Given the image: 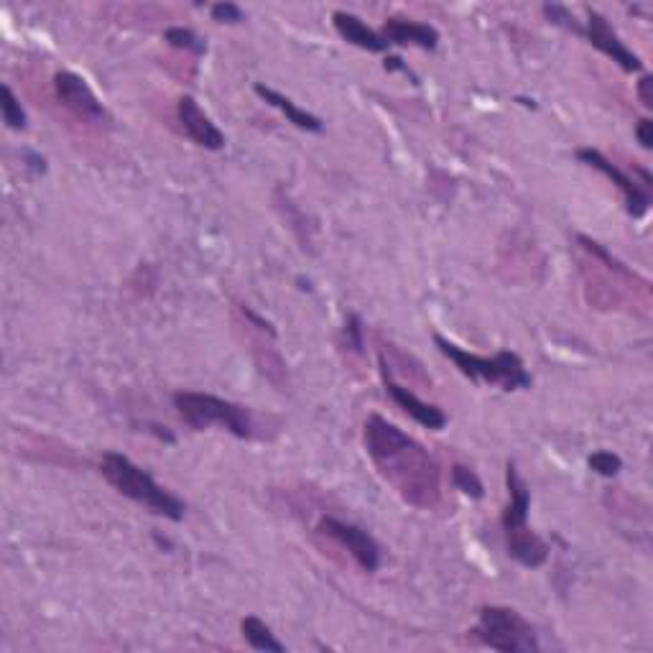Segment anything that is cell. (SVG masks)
<instances>
[{"instance_id": "7", "label": "cell", "mask_w": 653, "mask_h": 653, "mask_svg": "<svg viewBox=\"0 0 653 653\" xmlns=\"http://www.w3.org/2000/svg\"><path fill=\"white\" fill-rule=\"evenodd\" d=\"M238 312L245 322V340H248L250 355L253 361H256L260 375L268 378V383H274L279 390H286V386H289V371H286L281 353L274 347V324L266 322L264 317H258L256 312H250L248 307H238Z\"/></svg>"}, {"instance_id": "21", "label": "cell", "mask_w": 653, "mask_h": 653, "mask_svg": "<svg viewBox=\"0 0 653 653\" xmlns=\"http://www.w3.org/2000/svg\"><path fill=\"white\" fill-rule=\"evenodd\" d=\"M620 468H623V460H620L618 454L606 452V449H602V452H595L590 457V470L598 472V475H602V478L618 475Z\"/></svg>"}, {"instance_id": "26", "label": "cell", "mask_w": 653, "mask_h": 653, "mask_svg": "<svg viewBox=\"0 0 653 653\" xmlns=\"http://www.w3.org/2000/svg\"><path fill=\"white\" fill-rule=\"evenodd\" d=\"M651 87H653V77L651 75H643L641 77V82H639V97H641V103H643V108H653V93H651Z\"/></svg>"}, {"instance_id": "15", "label": "cell", "mask_w": 653, "mask_h": 653, "mask_svg": "<svg viewBox=\"0 0 653 653\" xmlns=\"http://www.w3.org/2000/svg\"><path fill=\"white\" fill-rule=\"evenodd\" d=\"M381 36L386 44L396 46H421L427 52H435L439 44V31L429 23L419 21H406V19H388L383 23Z\"/></svg>"}, {"instance_id": "11", "label": "cell", "mask_w": 653, "mask_h": 653, "mask_svg": "<svg viewBox=\"0 0 653 653\" xmlns=\"http://www.w3.org/2000/svg\"><path fill=\"white\" fill-rule=\"evenodd\" d=\"M577 159L587 163V167L598 169L600 174H606L612 184L618 186L620 192H623L625 197V207H628V215L631 217H643L649 212V204H651V197H649V190L643 184L635 182V179H631L628 174H623L615 163L608 161L606 157L598 149H579L577 151Z\"/></svg>"}, {"instance_id": "2", "label": "cell", "mask_w": 653, "mask_h": 653, "mask_svg": "<svg viewBox=\"0 0 653 653\" xmlns=\"http://www.w3.org/2000/svg\"><path fill=\"white\" fill-rule=\"evenodd\" d=\"M100 472L120 495L130 497V501L143 505V509L157 513V516L169 521L184 518V503L176 495H171L169 490H163L149 472H143L138 464L130 462L126 454L105 452L100 460Z\"/></svg>"}, {"instance_id": "23", "label": "cell", "mask_w": 653, "mask_h": 653, "mask_svg": "<svg viewBox=\"0 0 653 653\" xmlns=\"http://www.w3.org/2000/svg\"><path fill=\"white\" fill-rule=\"evenodd\" d=\"M345 345L355 353H363V320L357 314H350L345 322Z\"/></svg>"}, {"instance_id": "9", "label": "cell", "mask_w": 653, "mask_h": 653, "mask_svg": "<svg viewBox=\"0 0 653 653\" xmlns=\"http://www.w3.org/2000/svg\"><path fill=\"white\" fill-rule=\"evenodd\" d=\"M54 93L60 97V103L67 108L72 116H77L85 122H103L108 120L103 103L97 100L93 87L75 72H56L54 75Z\"/></svg>"}, {"instance_id": "10", "label": "cell", "mask_w": 653, "mask_h": 653, "mask_svg": "<svg viewBox=\"0 0 653 653\" xmlns=\"http://www.w3.org/2000/svg\"><path fill=\"white\" fill-rule=\"evenodd\" d=\"M320 534L330 536L332 542H338L340 546L353 554V559L361 565L365 571H375L381 565V549L375 544V538L355 524H345V521L326 516L320 521Z\"/></svg>"}, {"instance_id": "14", "label": "cell", "mask_w": 653, "mask_h": 653, "mask_svg": "<svg viewBox=\"0 0 653 653\" xmlns=\"http://www.w3.org/2000/svg\"><path fill=\"white\" fill-rule=\"evenodd\" d=\"M176 116H179V122H182L184 133L190 136L194 143L202 146V149H207V151L225 149L223 130H220L215 122L210 120V116L200 108V103L194 100V97L184 95L182 100H179Z\"/></svg>"}, {"instance_id": "12", "label": "cell", "mask_w": 653, "mask_h": 653, "mask_svg": "<svg viewBox=\"0 0 653 653\" xmlns=\"http://www.w3.org/2000/svg\"><path fill=\"white\" fill-rule=\"evenodd\" d=\"M587 39H590V44L598 49V52L610 56V60L615 62L623 72H641L643 69V62L639 60V54H633L631 49L620 41V36L615 34V31H612L606 15L598 13V11L587 13Z\"/></svg>"}, {"instance_id": "13", "label": "cell", "mask_w": 653, "mask_h": 653, "mask_svg": "<svg viewBox=\"0 0 653 653\" xmlns=\"http://www.w3.org/2000/svg\"><path fill=\"white\" fill-rule=\"evenodd\" d=\"M381 375H383V386H386L388 396L394 398V402L398 404V408H404V411L411 416L414 421H419L421 427L435 429V431L447 427V416H445L442 408H437L435 404L421 402V398L416 394H411V390L398 386V383L394 381V375H390V371H388L386 357H381Z\"/></svg>"}, {"instance_id": "20", "label": "cell", "mask_w": 653, "mask_h": 653, "mask_svg": "<svg viewBox=\"0 0 653 653\" xmlns=\"http://www.w3.org/2000/svg\"><path fill=\"white\" fill-rule=\"evenodd\" d=\"M452 485L457 490H462L464 495L478 497V501L485 495V488H483V483H480V478L475 475V470L464 468V464H454L452 468Z\"/></svg>"}, {"instance_id": "3", "label": "cell", "mask_w": 653, "mask_h": 653, "mask_svg": "<svg viewBox=\"0 0 653 653\" xmlns=\"http://www.w3.org/2000/svg\"><path fill=\"white\" fill-rule=\"evenodd\" d=\"M505 483H509V505L503 511V536L509 557H513L524 567H542L549 559V546L542 536L534 534L528 526V509L531 495L524 480H521L516 464H509L505 472Z\"/></svg>"}, {"instance_id": "8", "label": "cell", "mask_w": 653, "mask_h": 653, "mask_svg": "<svg viewBox=\"0 0 653 653\" xmlns=\"http://www.w3.org/2000/svg\"><path fill=\"white\" fill-rule=\"evenodd\" d=\"M577 243H579V248L587 253V258H590V264L595 268L600 266L602 271L610 274V276H620V279H631V276H635L633 271H628V268L620 264L618 258H612L600 243L585 238V235H577ZM585 279H587V286H585L587 301H590L595 309H612V307H615V299H612V289H610L608 279H602V276H598V274H595V276L585 274Z\"/></svg>"}, {"instance_id": "19", "label": "cell", "mask_w": 653, "mask_h": 653, "mask_svg": "<svg viewBox=\"0 0 653 653\" xmlns=\"http://www.w3.org/2000/svg\"><path fill=\"white\" fill-rule=\"evenodd\" d=\"M0 110H3V120L11 130H23L26 128V113H23L19 97L13 95V89L3 85V103H0Z\"/></svg>"}, {"instance_id": "1", "label": "cell", "mask_w": 653, "mask_h": 653, "mask_svg": "<svg viewBox=\"0 0 653 653\" xmlns=\"http://www.w3.org/2000/svg\"><path fill=\"white\" fill-rule=\"evenodd\" d=\"M365 449L381 478L414 509L429 511L442 497L439 468L427 449L396 424L373 414L365 421Z\"/></svg>"}, {"instance_id": "22", "label": "cell", "mask_w": 653, "mask_h": 653, "mask_svg": "<svg viewBox=\"0 0 653 653\" xmlns=\"http://www.w3.org/2000/svg\"><path fill=\"white\" fill-rule=\"evenodd\" d=\"M163 36H167V41H169V44L174 46V49H186V52H197V54L204 52V46L200 44V39L194 36L190 29L174 26V29H169Z\"/></svg>"}, {"instance_id": "24", "label": "cell", "mask_w": 653, "mask_h": 653, "mask_svg": "<svg viewBox=\"0 0 653 653\" xmlns=\"http://www.w3.org/2000/svg\"><path fill=\"white\" fill-rule=\"evenodd\" d=\"M210 13L217 23H240L243 21V11L235 3H215L210 8Z\"/></svg>"}, {"instance_id": "27", "label": "cell", "mask_w": 653, "mask_h": 653, "mask_svg": "<svg viewBox=\"0 0 653 653\" xmlns=\"http://www.w3.org/2000/svg\"><path fill=\"white\" fill-rule=\"evenodd\" d=\"M386 69L388 72H406V75H411V72L406 69V64L402 60H398V56H388V60H386Z\"/></svg>"}, {"instance_id": "6", "label": "cell", "mask_w": 653, "mask_h": 653, "mask_svg": "<svg viewBox=\"0 0 653 653\" xmlns=\"http://www.w3.org/2000/svg\"><path fill=\"white\" fill-rule=\"evenodd\" d=\"M472 635L488 649L503 653L538 651L534 628H531L516 610L501 606L480 608V620L472 628Z\"/></svg>"}, {"instance_id": "4", "label": "cell", "mask_w": 653, "mask_h": 653, "mask_svg": "<svg viewBox=\"0 0 653 653\" xmlns=\"http://www.w3.org/2000/svg\"><path fill=\"white\" fill-rule=\"evenodd\" d=\"M435 345L439 353L449 357L457 367H460L462 375H468L470 381H485L493 383V386H503L505 390H518L531 386V375L526 373L524 361L516 353H497L493 357H480L475 353H468L454 342H449L442 334H435Z\"/></svg>"}, {"instance_id": "16", "label": "cell", "mask_w": 653, "mask_h": 653, "mask_svg": "<svg viewBox=\"0 0 653 653\" xmlns=\"http://www.w3.org/2000/svg\"><path fill=\"white\" fill-rule=\"evenodd\" d=\"M332 23H334V29H338V34L345 41H350L353 46H357V49H365V52H373V54H381V52H386V49H388V44L383 41V36L378 34V31L365 26V23L353 13L338 11L332 15Z\"/></svg>"}, {"instance_id": "5", "label": "cell", "mask_w": 653, "mask_h": 653, "mask_svg": "<svg viewBox=\"0 0 653 653\" xmlns=\"http://www.w3.org/2000/svg\"><path fill=\"white\" fill-rule=\"evenodd\" d=\"M174 406L184 424L192 429H207L212 424L231 431L233 437L248 439L253 435L250 416L243 406L225 402V398L210 394H194V390H179L174 394Z\"/></svg>"}, {"instance_id": "17", "label": "cell", "mask_w": 653, "mask_h": 653, "mask_svg": "<svg viewBox=\"0 0 653 653\" xmlns=\"http://www.w3.org/2000/svg\"><path fill=\"white\" fill-rule=\"evenodd\" d=\"M253 89H256V95L260 97V100L268 103L271 108H276L279 113H283L286 120L293 122L297 128L309 130V133H320V130H322V120L320 118L312 116V113L301 110L297 103L289 100V97L281 95V93H276L274 87H266V85H260V82H258V85Z\"/></svg>"}, {"instance_id": "25", "label": "cell", "mask_w": 653, "mask_h": 653, "mask_svg": "<svg viewBox=\"0 0 653 653\" xmlns=\"http://www.w3.org/2000/svg\"><path fill=\"white\" fill-rule=\"evenodd\" d=\"M635 138L643 149H651L653 146V120L651 118H641L639 126H635Z\"/></svg>"}, {"instance_id": "18", "label": "cell", "mask_w": 653, "mask_h": 653, "mask_svg": "<svg viewBox=\"0 0 653 653\" xmlns=\"http://www.w3.org/2000/svg\"><path fill=\"white\" fill-rule=\"evenodd\" d=\"M240 631H243V639L250 643V649H256V651H274V653H283L286 651L283 643L276 641V635L271 633V628H268L264 623V620L256 618V615L243 618Z\"/></svg>"}]
</instances>
